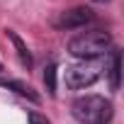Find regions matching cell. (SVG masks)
Returning <instances> with one entry per match:
<instances>
[{
	"mask_svg": "<svg viewBox=\"0 0 124 124\" xmlns=\"http://www.w3.org/2000/svg\"><path fill=\"white\" fill-rule=\"evenodd\" d=\"M29 124H49V122H46V119H44L41 114H37V112H32V114H29Z\"/></svg>",
	"mask_w": 124,
	"mask_h": 124,
	"instance_id": "cell-8",
	"label": "cell"
},
{
	"mask_svg": "<svg viewBox=\"0 0 124 124\" xmlns=\"http://www.w3.org/2000/svg\"><path fill=\"white\" fill-rule=\"evenodd\" d=\"M93 15L88 8H73V10H66L61 12V17L56 20V27L58 29H76V27H83L85 22H90Z\"/></svg>",
	"mask_w": 124,
	"mask_h": 124,
	"instance_id": "cell-4",
	"label": "cell"
},
{
	"mask_svg": "<svg viewBox=\"0 0 124 124\" xmlns=\"http://www.w3.org/2000/svg\"><path fill=\"white\" fill-rule=\"evenodd\" d=\"M97 78H100V66L93 61H80V63H73L66 68V85L71 90L90 88Z\"/></svg>",
	"mask_w": 124,
	"mask_h": 124,
	"instance_id": "cell-3",
	"label": "cell"
},
{
	"mask_svg": "<svg viewBox=\"0 0 124 124\" xmlns=\"http://www.w3.org/2000/svg\"><path fill=\"white\" fill-rule=\"evenodd\" d=\"M119 71H122V56H119V51H114L112 54V66H109V83H112L114 90L119 88Z\"/></svg>",
	"mask_w": 124,
	"mask_h": 124,
	"instance_id": "cell-5",
	"label": "cell"
},
{
	"mask_svg": "<svg viewBox=\"0 0 124 124\" xmlns=\"http://www.w3.org/2000/svg\"><path fill=\"white\" fill-rule=\"evenodd\" d=\"M10 34V39L15 41V46H17V54H20V61H22V63L24 66H32V56H29V51H27V46L22 44V39L15 34V32H8Z\"/></svg>",
	"mask_w": 124,
	"mask_h": 124,
	"instance_id": "cell-6",
	"label": "cell"
},
{
	"mask_svg": "<svg viewBox=\"0 0 124 124\" xmlns=\"http://www.w3.org/2000/svg\"><path fill=\"white\" fill-rule=\"evenodd\" d=\"M44 83H46L49 95H56V68H54V66L46 68V73H44Z\"/></svg>",
	"mask_w": 124,
	"mask_h": 124,
	"instance_id": "cell-7",
	"label": "cell"
},
{
	"mask_svg": "<svg viewBox=\"0 0 124 124\" xmlns=\"http://www.w3.org/2000/svg\"><path fill=\"white\" fill-rule=\"evenodd\" d=\"M112 44V37L102 29H90V32H83L78 37H73L68 41V51L80 58V61H93L97 56H102Z\"/></svg>",
	"mask_w": 124,
	"mask_h": 124,
	"instance_id": "cell-1",
	"label": "cell"
},
{
	"mask_svg": "<svg viewBox=\"0 0 124 124\" xmlns=\"http://www.w3.org/2000/svg\"><path fill=\"white\" fill-rule=\"evenodd\" d=\"M112 114V102L100 95H85L73 102V117L83 124H109Z\"/></svg>",
	"mask_w": 124,
	"mask_h": 124,
	"instance_id": "cell-2",
	"label": "cell"
}]
</instances>
